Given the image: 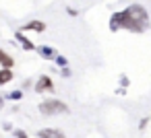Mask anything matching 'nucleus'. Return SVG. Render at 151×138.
<instances>
[{"mask_svg":"<svg viewBox=\"0 0 151 138\" xmlns=\"http://www.w3.org/2000/svg\"><path fill=\"white\" fill-rule=\"evenodd\" d=\"M15 134H17V138H27V134H25V132H21V130H17Z\"/></svg>","mask_w":151,"mask_h":138,"instance_id":"9d476101","label":"nucleus"},{"mask_svg":"<svg viewBox=\"0 0 151 138\" xmlns=\"http://www.w3.org/2000/svg\"><path fill=\"white\" fill-rule=\"evenodd\" d=\"M52 87H54L52 78H50L48 74H42V76H40V80L35 83V93H46V91H52Z\"/></svg>","mask_w":151,"mask_h":138,"instance_id":"7ed1b4c3","label":"nucleus"},{"mask_svg":"<svg viewBox=\"0 0 151 138\" xmlns=\"http://www.w3.org/2000/svg\"><path fill=\"white\" fill-rule=\"evenodd\" d=\"M17 37H19L21 41H23V48H25V50H33V43H31L29 39H25V37H23L21 33H17Z\"/></svg>","mask_w":151,"mask_h":138,"instance_id":"6e6552de","label":"nucleus"},{"mask_svg":"<svg viewBox=\"0 0 151 138\" xmlns=\"http://www.w3.org/2000/svg\"><path fill=\"white\" fill-rule=\"evenodd\" d=\"M147 25H149V15L141 4H130L128 9L112 15V19H110V29L112 31L128 29L132 33H141V31L147 29Z\"/></svg>","mask_w":151,"mask_h":138,"instance_id":"f257e3e1","label":"nucleus"},{"mask_svg":"<svg viewBox=\"0 0 151 138\" xmlns=\"http://www.w3.org/2000/svg\"><path fill=\"white\" fill-rule=\"evenodd\" d=\"M21 95H23V93H19V91H17V93H11L13 99H21Z\"/></svg>","mask_w":151,"mask_h":138,"instance_id":"9b49d317","label":"nucleus"},{"mask_svg":"<svg viewBox=\"0 0 151 138\" xmlns=\"http://www.w3.org/2000/svg\"><path fill=\"white\" fill-rule=\"evenodd\" d=\"M42 54H44V56H54V52H52L50 48H42Z\"/></svg>","mask_w":151,"mask_h":138,"instance_id":"1a4fd4ad","label":"nucleus"},{"mask_svg":"<svg viewBox=\"0 0 151 138\" xmlns=\"http://www.w3.org/2000/svg\"><path fill=\"white\" fill-rule=\"evenodd\" d=\"M13 70L11 68H2V70H0V85H6V83H11L13 80Z\"/></svg>","mask_w":151,"mask_h":138,"instance_id":"0eeeda50","label":"nucleus"},{"mask_svg":"<svg viewBox=\"0 0 151 138\" xmlns=\"http://www.w3.org/2000/svg\"><path fill=\"white\" fill-rule=\"evenodd\" d=\"M0 107H2V99H0Z\"/></svg>","mask_w":151,"mask_h":138,"instance_id":"f8f14e48","label":"nucleus"},{"mask_svg":"<svg viewBox=\"0 0 151 138\" xmlns=\"http://www.w3.org/2000/svg\"><path fill=\"white\" fill-rule=\"evenodd\" d=\"M40 111L44 115H56V113H68V105L64 101H58V99H48V101H42L40 103Z\"/></svg>","mask_w":151,"mask_h":138,"instance_id":"f03ea898","label":"nucleus"},{"mask_svg":"<svg viewBox=\"0 0 151 138\" xmlns=\"http://www.w3.org/2000/svg\"><path fill=\"white\" fill-rule=\"evenodd\" d=\"M0 64H2V68H13L15 66V58L9 56L2 48H0Z\"/></svg>","mask_w":151,"mask_h":138,"instance_id":"20e7f679","label":"nucleus"},{"mask_svg":"<svg viewBox=\"0 0 151 138\" xmlns=\"http://www.w3.org/2000/svg\"><path fill=\"white\" fill-rule=\"evenodd\" d=\"M40 138H66L60 130H40Z\"/></svg>","mask_w":151,"mask_h":138,"instance_id":"39448f33","label":"nucleus"},{"mask_svg":"<svg viewBox=\"0 0 151 138\" xmlns=\"http://www.w3.org/2000/svg\"><path fill=\"white\" fill-rule=\"evenodd\" d=\"M23 29H25V31L33 29V31H40V33H42V31H46V25H44L42 21H29V23H27V25H25Z\"/></svg>","mask_w":151,"mask_h":138,"instance_id":"423d86ee","label":"nucleus"}]
</instances>
